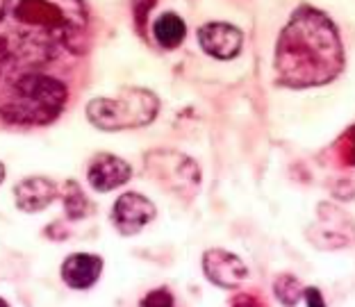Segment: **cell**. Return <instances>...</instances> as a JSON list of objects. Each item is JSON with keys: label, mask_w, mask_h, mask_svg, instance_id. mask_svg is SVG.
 I'll use <instances>...</instances> for the list:
<instances>
[{"label": "cell", "mask_w": 355, "mask_h": 307, "mask_svg": "<svg viewBox=\"0 0 355 307\" xmlns=\"http://www.w3.org/2000/svg\"><path fill=\"white\" fill-rule=\"evenodd\" d=\"M308 239L321 250H340L355 244V221L333 203H321Z\"/></svg>", "instance_id": "obj_6"}, {"label": "cell", "mask_w": 355, "mask_h": 307, "mask_svg": "<svg viewBox=\"0 0 355 307\" xmlns=\"http://www.w3.org/2000/svg\"><path fill=\"white\" fill-rule=\"evenodd\" d=\"M349 141H351V152H349V155H351V164H355V128L349 132Z\"/></svg>", "instance_id": "obj_19"}, {"label": "cell", "mask_w": 355, "mask_h": 307, "mask_svg": "<svg viewBox=\"0 0 355 307\" xmlns=\"http://www.w3.org/2000/svg\"><path fill=\"white\" fill-rule=\"evenodd\" d=\"M153 35H155V42L159 46L171 51V48H178L184 42L187 26H184V21L178 14L166 12L155 21V26H153Z\"/></svg>", "instance_id": "obj_13"}, {"label": "cell", "mask_w": 355, "mask_h": 307, "mask_svg": "<svg viewBox=\"0 0 355 307\" xmlns=\"http://www.w3.org/2000/svg\"><path fill=\"white\" fill-rule=\"evenodd\" d=\"M344 69L340 35L324 12L298 7L282 30L276 48V76L287 87H319Z\"/></svg>", "instance_id": "obj_2"}, {"label": "cell", "mask_w": 355, "mask_h": 307, "mask_svg": "<svg viewBox=\"0 0 355 307\" xmlns=\"http://www.w3.org/2000/svg\"><path fill=\"white\" fill-rule=\"evenodd\" d=\"M146 171L157 184H162L178 198H193L200 187V168L191 157L173 150H150Z\"/></svg>", "instance_id": "obj_5"}, {"label": "cell", "mask_w": 355, "mask_h": 307, "mask_svg": "<svg viewBox=\"0 0 355 307\" xmlns=\"http://www.w3.org/2000/svg\"><path fill=\"white\" fill-rule=\"evenodd\" d=\"M64 207H67V214L71 219H83L89 214V200L85 196V191L78 187L76 182H67V191H64Z\"/></svg>", "instance_id": "obj_15"}, {"label": "cell", "mask_w": 355, "mask_h": 307, "mask_svg": "<svg viewBox=\"0 0 355 307\" xmlns=\"http://www.w3.org/2000/svg\"><path fill=\"white\" fill-rule=\"evenodd\" d=\"M159 100L148 89H121L112 98H94L87 105L89 121L101 130H132L148 125L157 116Z\"/></svg>", "instance_id": "obj_4"}, {"label": "cell", "mask_w": 355, "mask_h": 307, "mask_svg": "<svg viewBox=\"0 0 355 307\" xmlns=\"http://www.w3.org/2000/svg\"><path fill=\"white\" fill-rule=\"evenodd\" d=\"M3 180H5V166L0 164V182H3Z\"/></svg>", "instance_id": "obj_20"}, {"label": "cell", "mask_w": 355, "mask_h": 307, "mask_svg": "<svg viewBox=\"0 0 355 307\" xmlns=\"http://www.w3.org/2000/svg\"><path fill=\"white\" fill-rule=\"evenodd\" d=\"M0 307H10V305H7V303L3 301V298H0Z\"/></svg>", "instance_id": "obj_21"}, {"label": "cell", "mask_w": 355, "mask_h": 307, "mask_svg": "<svg viewBox=\"0 0 355 307\" xmlns=\"http://www.w3.org/2000/svg\"><path fill=\"white\" fill-rule=\"evenodd\" d=\"M89 184L96 191H112L119 189L132 177V168L125 159H121L116 155H110V152H103V155H96L89 164Z\"/></svg>", "instance_id": "obj_10"}, {"label": "cell", "mask_w": 355, "mask_h": 307, "mask_svg": "<svg viewBox=\"0 0 355 307\" xmlns=\"http://www.w3.org/2000/svg\"><path fill=\"white\" fill-rule=\"evenodd\" d=\"M303 296H305V303H308V307H326L324 294H321L317 287L303 289Z\"/></svg>", "instance_id": "obj_17"}, {"label": "cell", "mask_w": 355, "mask_h": 307, "mask_svg": "<svg viewBox=\"0 0 355 307\" xmlns=\"http://www.w3.org/2000/svg\"><path fill=\"white\" fill-rule=\"evenodd\" d=\"M14 198H16V205H19V209H23V212H28V214L44 212V209L58 198V184L44 175L26 177L23 182L16 184Z\"/></svg>", "instance_id": "obj_11"}, {"label": "cell", "mask_w": 355, "mask_h": 307, "mask_svg": "<svg viewBox=\"0 0 355 307\" xmlns=\"http://www.w3.org/2000/svg\"><path fill=\"white\" fill-rule=\"evenodd\" d=\"M157 209L146 196L135 191H128L123 196L116 198L114 207H112V221H114L116 230L121 234H137L155 219Z\"/></svg>", "instance_id": "obj_7"}, {"label": "cell", "mask_w": 355, "mask_h": 307, "mask_svg": "<svg viewBox=\"0 0 355 307\" xmlns=\"http://www.w3.org/2000/svg\"><path fill=\"white\" fill-rule=\"evenodd\" d=\"M89 14L83 0H3L0 64L28 71L85 46Z\"/></svg>", "instance_id": "obj_1"}, {"label": "cell", "mask_w": 355, "mask_h": 307, "mask_svg": "<svg viewBox=\"0 0 355 307\" xmlns=\"http://www.w3.org/2000/svg\"><path fill=\"white\" fill-rule=\"evenodd\" d=\"M273 294H276V298L285 307H294L303 296V285L292 273H280V276L273 280Z\"/></svg>", "instance_id": "obj_14"}, {"label": "cell", "mask_w": 355, "mask_h": 307, "mask_svg": "<svg viewBox=\"0 0 355 307\" xmlns=\"http://www.w3.org/2000/svg\"><path fill=\"white\" fill-rule=\"evenodd\" d=\"M203 271L207 280L221 289H237L248 276V269H246V264L241 262V257L223 248L205 250Z\"/></svg>", "instance_id": "obj_8"}, {"label": "cell", "mask_w": 355, "mask_h": 307, "mask_svg": "<svg viewBox=\"0 0 355 307\" xmlns=\"http://www.w3.org/2000/svg\"><path fill=\"white\" fill-rule=\"evenodd\" d=\"M141 307H173V294L164 287L153 289V292L144 296Z\"/></svg>", "instance_id": "obj_16"}, {"label": "cell", "mask_w": 355, "mask_h": 307, "mask_svg": "<svg viewBox=\"0 0 355 307\" xmlns=\"http://www.w3.org/2000/svg\"><path fill=\"white\" fill-rule=\"evenodd\" d=\"M241 32L230 23H207L198 30L200 48L216 60H232L241 51Z\"/></svg>", "instance_id": "obj_9"}, {"label": "cell", "mask_w": 355, "mask_h": 307, "mask_svg": "<svg viewBox=\"0 0 355 307\" xmlns=\"http://www.w3.org/2000/svg\"><path fill=\"white\" fill-rule=\"evenodd\" d=\"M103 273V260L98 255L76 253L69 255L62 264V280L71 289H89L98 282Z\"/></svg>", "instance_id": "obj_12"}, {"label": "cell", "mask_w": 355, "mask_h": 307, "mask_svg": "<svg viewBox=\"0 0 355 307\" xmlns=\"http://www.w3.org/2000/svg\"><path fill=\"white\" fill-rule=\"evenodd\" d=\"M67 105V87L37 69L19 71L0 87V119L14 125H46Z\"/></svg>", "instance_id": "obj_3"}, {"label": "cell", "mask_w": 355, "mask_h": 307, "mask_svg": "<svg viewBox=\"0 0 355 307\" xmlns=\"http://www.w3.org/2000/svg\"><path fill=\"white\" fill-rule=\"evenodd\" d=\"M230 307H264V305L260 303V298H257V296L239 294V296H235V298L230 301Z\"/></svg>", "instance_id": "obj_18"}]
</instances>
